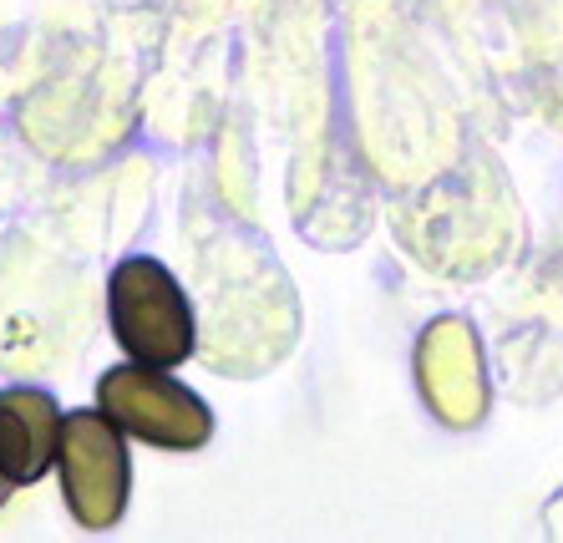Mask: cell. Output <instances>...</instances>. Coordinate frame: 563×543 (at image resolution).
<instances>
[{
  "label": "cell",
  "instance_id": "obj_4",
  "mask_svg": "<svg viewBox=\"0 0 563 543\" xmlns=\"http://www.w3.org/2000/svg\"><path fill=\"white\" fill-rule=\"evenodd\" d=\"M62 407L41 386L0 391V467L15 488H31L56 467L62 452Z\"/></svg>",
  "mask_w": 563,
  "mask_h": 543
},
{
  "label": "cell",
  "instance_id": "obj_1",
  "mask_svg": "<svg viewBox=\"0 0 563 543\" xmlns=\"http://www.w3.org/2000/svg\"><path fill=\"white\" fill-rule=\"evenodd\" d=\"M107 315L112 335L132 361L147 366H184L194 356V310L184 285L147 254H128L107 279Z\"/></svg>",
  "mask_w": 563,
  "mask_h": 543
},
{
  "label": "cell",
  "instance_id": "obj_5",
  "mask_svg": "<svg viewBox=\"0 0 563 543\" xmlns=\"http://www.w3.org/2000/svg\"><path fill=\"white\" fill-rule=\"evenodd\" d=\"M11 492H15V483L5 477V467H0V508H5V498H11Z\"/></svg>",
  "mask_w": 563,
  "mask_h": 543
},
{
  "label": "cell",
  "instance_id": "obj_3",
  "mask_svg": "<svg viewBox=\"0 0 563 543\" xmlns=\"http://www.w3.org/2000/svg\"><path fill=\"white\" fill-rule=\"evenodd\" d=\"M56 473H62V498L81 529H107L118 523L132 492V463L122 426L97 411H66L62 422V452H56Z\"/></svg>",
  "mask_w": 563,
  "mask_h": 543
},
{
  "label": "cell",
  "instance_id": "obj_2",
  "mask_svg": "<svg viewBox=\"0 0 563 543\" xmlns=\"http://www.w3.org/2000/svg\"><path fill=\"white\" fill-rule=\"evenodd\" d=\"M97 407H102L128 437L147 442V447L194 452L213 437V411L203 407L184 381H173L163 366H147V361H128V366L102 372V381H97Z\"/></svg>",
  "mask_w": 563,
  "mask_h": 543
}]
</instances>
